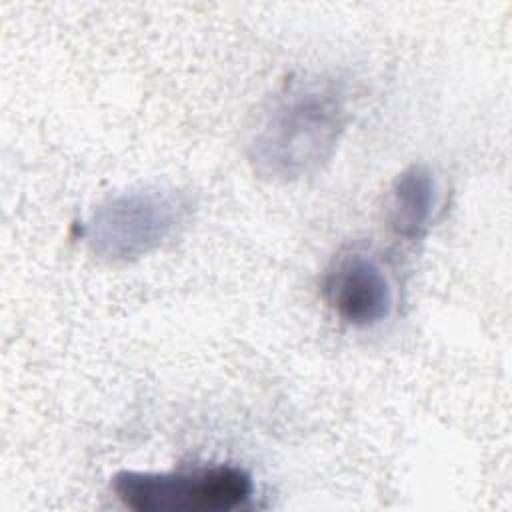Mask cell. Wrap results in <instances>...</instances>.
<instances>
[{
	"label": "cell",
	"mask_w": 512,
	"mask_h": 512,
	"mask_svg": "<svg viewBox=\"0 0 512 512\" xmlns=\"http://www.w3.org/2000/svg\"><path fill=\"white\" fill-rule=\"evenodd\" d=\"M190 208V198L174 188L130 190L94 210L86 240L104 260H136L170 240L186 224Z\"/></svg>",
	"instance_id": "7a4b0ae2"
},
{
	"label": "cell",
	"mask_w": 512,
	"mask_h": 512,
	"mask_svg": "<svg viewBox=\"0 0 512 512\" xmlns=\"http://www.w3.org/2000/svg\"><path fill=\"white\" fill-rule=\"evenodd\" d=\"M344 126L346 108L334 86L292 88L274 100L254 130L250 162L264 178H302L332 158Z\"/></svg>",
	"instance_id": "6da1fadb"
},
{
	"label": "cell",
	"mask_w": 512,
	"mask_h": 512,
	"mask_svg": "<svg viewBox=\"0 0 512 512\" xmlns=\"http://www.w3.org/2000/svg\"><path fill=\"white\" fill-rule=\"evenodd\" d=\"M112 488L136 512H226L250 498L252 478L228 464L184 472L122 470Z\"/></svg>",
	"instance_id": "3957f363"
},
{
	"label": "cell",
	"mask_w": 512,
	"mask_h": 512,
	"mask_svg": "<svg viewBox=\"0 0 512 512\" xmlns=\"http://www.w3.org/2000/svg\"><path fill=\"white\" fill-rule=\"evenodd\" d=\"M336 314L352 326H372L392 310V286L382 266L364 252H350L334 264L324 284Z\"/></svg>",
	"instance_id": "277c9868"
},
{
	"label": "cell",
	"mask_w": 512,
	"mask_h": 512,
	"mask_svg": "<svg viewBox=\"0 0 512 512\" xmlns=\"http://www.w3.org/2000/svg\"><path fill=\"white\" fill-rule=\"evenodd\" d=\"M436 206V180L424 164H412L392 184L390 226L402 238H420Z\"/></svg>",
	"instance_id": "5b68a950"
}]
</instances>
